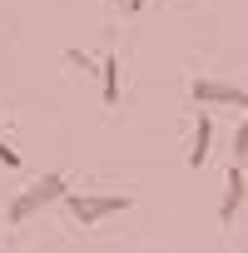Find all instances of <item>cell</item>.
Segmentation results:
<instances>
[{
	"mask_svg": "<svg viewBox=\"0 0 248 253\" xmlns=\"http://www.w3.org/2000/svg\"><path fill=\"white\" fill-rule=\"evenodd\" d=\"M0 164H5V169H20V154H15L10 139H0Z\"/></svg>",
	"mask_w": 248,
	"mask_h": 253,
	"instance_id": "cell-8",
	"label": "cell"
},
{
	"mask_svg": "<svg viewBox=\"0 0 248 253\" xmlns=\"http://www.w3.org/2000/svg\"><path fill=\"white\" fill-rule=\"evenodd\" d=\"M144 5H149V0H124V15H139Z\"/></svg>",
	"mask_w": 248,
	"mask_h": 253,
	"instance_id": "cell-9",
	"label": "cell"
},
{
	"mask_svg": "<svg viewBox=\"0 0 248 253\" xmlns=\"http://www.w3.org/2000/svg\"><path fill=\"white\" fill-rule=\"evenodd\" d=\"M208 149H213V114L204 109L194 119V139H189V169H204L208 164Z\"/></svg>",
	"mask_w": 248,
	"mask_h": 253,
	"instance_id": "cell-5",
	"label": "cell"
},
{
	"mask_svg": "<svg viewBox=\"0 0 248 253\" xmlns=\"http://www.w3.org/2000/svg\"><path fill=\"white\" fill-rule=\"evenodd\" d=\"M65 194H70V179H65L60 169H50V174H40V179H30V184H25V189H20V194H15V199L5 204V218H10L15 228H20V223H30V218H35L40 209H50V204H60Z\"/></svg>",
	"mask_w": 248,
	"mask_h": 253,
	"instance_id": "cell-1",
	"label": "cell"
},
{
	"mask_svg": "<svg viewBox=\"0 0 248 253\" xmlns=\"http://www.w3.org/2000/svg\"><path fill=\"white\" fill-rule=\"evenodd\" d=\"M233 159H238V164L248 169V119L238 124V134H233Z\"/></svg>",
	"mask_w": 248,
	"mask_h": 253,
	"instance_id": "cell-7",
	"label": "cell"
},
{
	"mask_svg": "<svg viewBox=\"0 0 248 253\" xmlns=\"http://www.w3.org/2000/svg\"><path fill=\"white\" fill-rule=\"evenodd\" d=\"M189 99L204 104V109H248V84H233V80H218V75H194Z\"/></svg>",
	"mask_w": 248,
	"mask_h": 253,
	"instance_id": "cell-3",
	"label": "cell"
},
{
	"mask_svg": "<svg viewBox=\"0 0 248 253\" xmlns=\"http://www.w3.org/2000/svg\"><path fill=\"white\" fill-rule=\"evenodd\" d=\"M119 94H124V89H119V55L109 50V55L99 60V99H104V109H114Z\"/></svg>",
	"mask_w": 248,
	"mask_h": 253,
	"instance_id": "cell-6",
	"label": "cell"
},
{
	"mask_svg": "<svg viewBox=\"0 0 248 253\" xmlns=\"http://www.w3.org/2000/svg\"><path fill=\"white\" fill-rule=\"evenodd\" d=\"M243 199H248V169L233 159L228 164V174H223V199H218V223H233L238 218V209H243Z\"/></svg>",
	"mask_w": 248,
	"mask_h": 253,
	"instance_id": "cell-4",
	"label": "cell"
},
{
	"mask_svg": "<svg viewBox=\"0 0 248 253\" xmlns=\"http://www.w3.org/2000/svg\"><path fill=\"white\" fill-rule=\"evenodd\" d=\"M60 204H65V213H70L80 228H94V223H104V218H114V213H129V209H134V194H114V189L75 194V189H70Z\"/></svg>",
	"mask_w": 248,
	"mask_h": 253,
	"instance_id": "cell-2",
	"label": "cell"
}]
</instances>
